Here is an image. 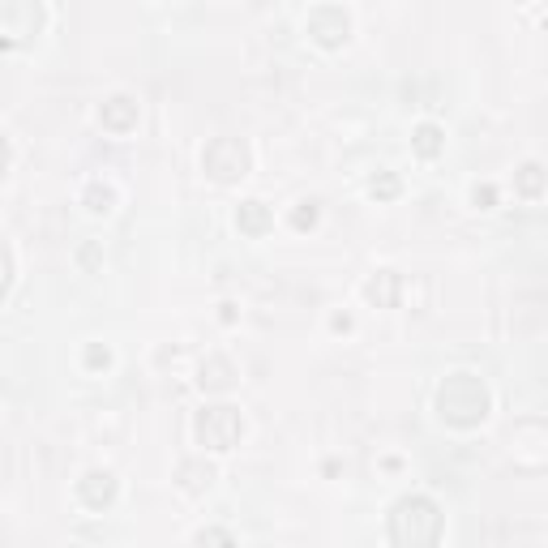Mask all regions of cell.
Segmentation results:
<instances>
[{"instance_id": "cell-1", "label": "cell", "mask_w": 548, "mask_h": 548, "mask_svg": "<svg viewBox=\"0 0 548 548\" xmlns=\"http://www.w3.org/2000/svg\"><path fill=\"white\" fill-rule=\"evenodd\" d=\"M441 531H446V514L433 497L424 493H407L390 506L386 514V536L394 548H437Z\"/></svg>"}, {"instance_id": "cell-2", "label": "cell", "mask_w": 548, "mask_h": 548, "mask_svg": "<svg viewBox=\"0 0 548 548\" xmlns=\"http://www.w3.org/2000/svg\"><path fill=\"white\" fill-rule=\"evenodd\" d=\"M489 411H493V394L476 373H450L437 386V416L450 429H480L489 420Z\"/></svg>"}, {"instance_id": "cell-3", "label": "cell", "mask_w": 548, "mask_h": 548, "mask_svg": "<svg viewBox=\"0 0 548 548\" xmlns=\"http://www.w3.org/2000/svg\"><path fill=\"white\" fill-rule=\"evenodd\" d=\"M193 437H197V446L227 454V450L240 446V437H245V416H240V407H232V403L202 407L193 416Z\"/></svg>"}, {"instance_id": "cell-4", "label": "cell", "mask_w": 548, "mask_h": 548, "mask_svg": "<svg viewBox=\"0 0 548 548\" xmlns=\"http://www.w3.org/2000/svg\"><path fill=\"white\" fill-rule=\"evenodd\" d=\"M249 146L240 137H210L202 150V172L215 180V185H236V180L249 176Z\"/></svg>"}, {"instance_id": "cell-5", "label": "cell", "mask_w": 548, "mask_h": 548, "mask_svg": "<svg viewBox=\"0 0 548 548\" xmlns=\"http://www.w3.org/2000/svg\"><path fill=\"white\" fill-rule=\"evenodd\" d=\"M43 5L35 0H0V48H22L39 35Z\"/></svg>"}, {"instance_id": "cell-6", "label": "cell", "mask_w": 548, "mask_h": 548, "mask_svg": "<svg viewBox=\"0 0 548 548\" xmlns=\"http://www.w3.org/2000/svg\"><path fill=\"white\" fill-rule=\"evenodd\" d=\"M304 30H309V39L317 43V48H343L347 39H352V13H347L343 5H317L309 13V22H304Z\"/></svg>"}, {"instance_id": "cell-7", "label": "cell", "mask_w": 548, "mask_h": 548, "mask_svg": "<svg viewBox=\"0 0 548 548\" xmlns=\"http://www.w3.org/2000/svg\"><path fill=\"white\" fill-rule=\"evenodd\" d=\"M116 493H120V484H116L112 471H103V467L86 471V476L78 480V501H82V506H90V510H108L112 501H116Z\"/></svg>"}, {"instance_id": "cell-8", "label": "cell", "mask_w": 548, "mask_h": 548, "mask_svg": "<svg viewBox=\"0 0 548 548\" xmlns=\"http://www.w3.org/2000/svg\"><path fill=\"white\" fill-rule=\"evenodd\" d=\"M99 125L108 129V133H116V137L133 133V129H137V99H129V95L103 99V103H99Z\"/></svg>"}, {"instance_id": "cell-9", "label": "cell", "mask_w": 548, "mask_h": 548, "mask_svg": "<svg viewBox=\"0 0 548 548\" xmlns=\"http://www.w3.org/2000/svg\"><path fill=\"white\" fill-rule=\"evenodd\" d=\"M236 227H240L245 236H253V240L266 236L270 227H274V210L262 202V197H249V202L236 206Z\"/></svg>"}, {"instance_id": "cell-10", "label": "cell", "mask_w": 548, "mask_h": 548, "mask_svg": "<svg viewBox=\"0 0 548 548\" xmlns=\"http://www.w3.org/2000/svg\"><path fill=\"white\" fill-rule=\"evenodd\" d=\"M197 386L210 390V394L232 390V386H236V364L227 360V356H206L202 369H197Z\"/></svg>"}, {"instance_id": "cell-11", "label": "cell", "mask_w": 548, "mask_h": 548, "mask_svg": "<svg viewBox=\"0 0 548 548\" xmlns=\"http://www.w3.org/2000/svg\"><path fill=\"white\" fill-rule=\"evenodd\" d=\"M399 292H403V279L394 270H377L369 283H364V296L373 304H382V309H394L399 304Z\"/></svg>"}, {"instance_id": "cell-12", "label": "cell", "mask_w": 548, "mask_h": 548, "mask_svg": "<svg viewBox=\"0 0 548 548\" xmlns=\"http://www.w3.org/2000/svg\"><path fill=\"white\" fill-rule=\"evenodd\" d=\"M411 150H416L420 159H437L441 150H446V129L424 120V125H416V133H411Z\"/></svg>"}, {"instance_id": "cell-13", "label": "cell", "mask_w": 548, "mask_h": 548, "mask_svg": "<svg viewBox=\"0 0 548 548\" xmlns=\"http://www.w3.org/2000/svg\"><path fill=\"white\" fill-rule=\"evenodd\" d=\"M176 484H180L185 493H206L210 484H215V467L202 463V459H189V463H180Z\"/></svg>"}, {"instance_id": "cell-14", "label": "cell", "mask_w": 548, "mask_h": 548, "mask_svg": "<svg viewBox=\"0 0 548 548\" xmlns=\"http://www.w3.org/2000/svg\"><path fill=\"white\" fill-rule=\"evenodd\" d=\"M82 202H86L90 215H112V210H116V189L103 185V180H90L86 193H82Z\"/></svg>"}, {"instance_id": "cell-15", "label": "cell", "mask_w": 548, "mask_h": 548, "mask_svg": "<svg viewBox=\"0 0 548 548\" xmlns=\"http://www.w3.org/2000/svg\"><path fill=\"white\" fill-rule=\"evenodd\" d=\"M519 193L531 197V202H536V197L544 193V167H540V163H523V167H519Z\"/></svg>"}, {"instance_id": "cell-16", "label": "cell", "mask_w": 548, "mask_h": 548, "mask_svg": "<svg viewBox=\"0 0 548 548\" xmlns=\"http://www.w3.org/2000/svg\"><path fill=\"white\" fill-rule=\"evenodd\" d=\"M369 193L377 197V202H394V197L403 193V180L394 176V172H377V176L369 180Z\"/></svg>"}, {"instance_id": "cell-17", "label": "cell", "mask_w": 548, "mask_h": 548, "mask_svg": "<svg viewBox=\"0 0 548 548\" xmlns=\"http://www.w3.org/2000/svg\"><path fill=\"white\" fill-rule=\"evenodd\" d=\"M193 548H236V540H232V531H223V527H202L193 536Z\"/></svg>"}, {"instance_id": "cell-18", "label": "cell", "mask_w": 548, "mask_h": 548, "mask_svg": "<svg viewBox=\"0 0 548 548\" xmlns=\"http://www.w3.org/2000/svg\"><path fill=\"white\" fill-rule=\"evenodd\" d=\"M292 227H296V232H313V227H317V202H300L292 210Z\"/></svg>"}, {"instance_id": "cell-19", "label": "cell", "mask_w": 548, "mask_h": 548, "mask_svg": "<svg viewBox=\"0 0 548 548\" xmlns=\"http://www.w3.org/2000/svg\"><path fill=\"white\" fill-rule=\"evenodd\" d=\"M108 364H112V352H108V347H103V343H86V369H108Z\"/></svg>"}, {"instance_id": "cell-20", "label": "cell", "mask_w": 548, "mask_h": 548, "mask_svg": "<svg viewBox=\"0 0 548 548\" xmlns=\"http://www.w3.org/2000/svg\"><path fill=\"white\" fill-rule=\"evenodd\" d=\"M9 283H13V253H9L5 240H0V300H5Z\"/></svg>"}, {"instance_id": "cell-21", "label": "cell", "mask_w": 548, "mask_h": 548, "mask_svg": "<svg viewBox=\"0 0 548 548\" xmlns=\"http://www.w3.org/2000/svg\"><path fill=\"white\" fill-rule=\"evenodd\" d=\"M471 206L493 210V206H497V189H493V185H471Z\"/></svg>"}, {"instance_id": "cell-22", "label": "cell", "mask_w": 548, "mask_h": 548, "mask_svg": "<svg viewBox=\"0 0 548 548\" xmlns=\"http://www.w3.org/2000/svg\"><path fill=\"white\" fill-rule=\"evenodd\" d=\"M5 172H9V137L0 133V180H5Z\"/></svg>"}, {"instance_id": "cell-23", "label": "cell", "mask_w": 548, "mask_h": 548, "mask_svg": "<svg viewBox=\"0 0 548 548\" xmlns=\"http://www.w3.org/2000/svg\"><path fill=\"white\" fill-rule=\"evenodd\" d=\"M330 326L347 334V330H352V317H347V313H334V317H330Z\"/></svg>"}, {"instance_id": "cell-24", "label": "cell", "mask_w": 548, "mask_h": 548, "mask_svg": "<svg viewBox=\"0 0 548 548\" xmlns=\"http://www.w3.org/2000/svg\"><path fill=\"white\" fill-rule=\"evenodd\" d=\"M219 317L223 322H236V304H219Z\"/></svg>"}, {"instance_id": "cell-25", "label": "cell", "mask_w": 548, "mask_h": 548, "mask_svg": "<svg viewBox=\"0 0 548 548\" xmlns=\"http://www.w3.org/2000/svg\"><path fill=\"white\" fill-rule=\"evenodd\" d=\"M69 548H86V544H69Z\"/></svg>"}]
</instances>
